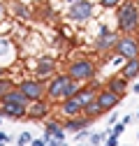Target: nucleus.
Returning a JSON list of instances; mask_svg holds the SVG:
<instances>
[{"label":"nucleus","instance_id":"25","mask_svg":"<svg viewBox=\"0 0 139 146\" xmlns=\"http://www.w3.org/2000/svg\"><path fill=\"white\" fill-rule=\"evenodd\" d=\"M7 141H9V135L7 132H0V146H7Z\"/></svg>","mask_w":139,"mask_h":146},{"label":"nucleus","instance_id":"20","mask_svg":"<svg viewBox=\"0 0 139 146\" xmlns=\"http://www.w3.org/2000/svg\"><path fill=\"white\" fill-rule=\"evenodd\" d=\"M30 144H32V135L28 130H23L19 135V139H16V146H30Z\"/></svg>","mask_w":139,"mask_h":146},{"label":"nucleus","instance_id":"13","mask_svg":"<svg viewBox=\"0 0 139 146\" xmlns=\"http://www.w3.org/2000/svg\"><path fill=\"white\" fill-rule=\"evenodd\" d=\"M91 118H86V116H77V118H70L67 123H63V127L67 132H74V135H79V132H86L91 127Z\"/></svg>","mask_w":139,"mask_h":146},{"label":"nucleus","instance_id":"3","mask_svg":"<svg viewBox=\"0 0 139 146\" xmlns=\"http://www.w3.org/2000/svg\"><path fill=\"white\" fill-rule=\"evenodd\" d=\"M116 23H118V30L123 35H132L139 28V7L132 3V0H125V3L118 7Z\"/></svg>","mask_w":139,"mask_h":146},{"label":"nucleus","instance_id":"15","mask_svg":"<svg viewBox=\"0 0 139 146\" xmlns=\"http://www.w3.org/2000/svg\"><path fill=\"white\" fill-rule=\"evenodd\" d=\"M107 88H109V90H114L116 95L123 98V95L128 93V79H123V77H111V79L107 81Z\"/></svg>","mask_w":139,"mask_h":146},{"label":"nucleus","instance_id":"21","mask_svg":"<svg viewBox=\"0 0 139 146\" xmlns=\"http://www.w3.org/2000/svg\"><path fill=\"white\" fill-rule=\"evenodd\" d=\"M14 14L21 16V19H28V7L21 5V3H16V5H14Z\"/></svg>","mask_w":139,"mask_h":146},{"label":"nucleus","instance_id":"26","mask_svg":"<svg viewBox=\"0 0 139 146\" xmlns=\"http://www.w3.org/2000/svg\"><path fill=\"white\" fill-rule=\"evenodd\" d=\"M30 146H49V144H46V139L42 137V139H32V144H30Z\"/></svg>","mask_w":139,"mask_h":146},{"label":"nucleus","instance_id":"2","mask_svg":"<svg viewBox=\"0 0 139 146\" xmlns=\"http://www.w3.org/2000/svg\"><path fill=\"white\" fill-rule=\"evenodd\" d=\"M97 93H100L97 88L86 86L79 95H74V98H70V100H63V102H60V114H63V116H67V118L83 116L86 104H88V102H93V100L97 98Z\"/></svg>","mask_w":139,"mask_h":146},{"label":"nucleus","instance_id":"14","mask_svg":"<svg viewBox=\"0 0 139 146\" xmlns=\"http://www.w3.org/2000/svg\"><path fill=\"white\" fill-rule=\"evenodd\" d=\"M65 135H67V130L63 127V123H58V121H51V118L44 123V137H54V139L65 141Z\"/></svg>","mask_w":139,"mask_h":146},{"label":"nucleus","instance_id":"10","mask_svg":"<svg viewBox=\"0 0 139 146\" xmlns=\"http://www.w3.org/2000/svg\"><path fill=\"white\" fill-rule=\"evenodd\" d=\"M120 100H123V98L116 95L114 90H109V88H102L100 93H97V104H100V109H102L104 114H107V111H114V109L120 104Z\"/></svg>","mask_w":139,"mask_h":146},{"label":"nucleus","instance_id":"9","mask_svg":"<svg viewBox=\"0 0 139 146\" xmlns=\"http://www.w3.org/2000/svg\"><path fill=\"white\" fill-rule=\"evenodd\" d=\"M118 42V33L116 30H109L107 26H102L95 35V51H109L114 49Z\"/></svg>","mask_w":139,"mask_h":146},{"label":"nucleus","instance_id":"5","mask_svg":"<svg viewBox=\"0 0 139 146\" xmlns=\"http://www.w3.org/2000/svg\"><path fill=\"white\" fill-rule=\"evenodd\" d=\"M114 53L120 56L123 60L139 58V42H137V37H134V35H120L116 46H114Z\"/></svg>","mask_w":139,"mask_h":146},{"label":"nucleus","instance_id":"6","mask_svg":"<svg viewBox=\"0 0 139 146\" xmlns=\"http://www.w3.org/2000/svg\"><path fill=\"white\" fill-rule=\"evenodd\" d=\"M74 79L70 74H58L51 77V81L46 84V100H65L67 98V88Z\"/></svg>","mask_w":139,"mask_h":146},{"label":"nucleus","instance_id":"29","mask_svg":"<svg viewBox=\"0 0 139 146\" xmlns=\"http://www.w3.org/2000/svg\"><path fill=\"white\" fill-rule=\"evenodd\" d=\"M132 93H139V81H137V84L132 86Z\"/></svg>","mask_w":139,"mask_h":146},{"label":"nucleus","instance_id":"18","mask_svg":"<svg viewBox=\"0 0 139 146\" xmlns=\"http://www.w3.org/2000/svg\"><path fill=\"white\" fill-rule=\"evenodd\" d=\"M14 88H16V86H14L12 79H7V77H5V79H0V100H3L7 93H12Z\"/></svg>","mask_w":139,"mask_h":146},{"label":"nucleus","instance_id":"1","mask_svg":"<svg viewBox=\"0 0 139 146\" xmlns=\"http://www.w3.org/2000/svg\"><path fill=\"white\" fill-rule=\"evenodd\" d=\"M28 107H30V100L21 93L19 88H14L12 93H7L3 100H0V116L28 118Z\"/></svg>","mask_w":139,"mask_h":146},{"label":"nucleus","instance_id":"7","mask_svg":"<svg viewBox=\"0 0 139 146\" xmlns=\"http://www.w3.org/2000/svg\"><path fill=\"white\" fill-rule=\"evenodd\" d=\"M16 88H19L30 102H40V100L46 98V84H42L40 79H26V81H21Z\"/></svg>","mask_w":139,"mask_h":146},{"label":"nucleus","instance_id":"27","mask_svg":"<svg viewBox=\"0 0 139 146\" xmlns=\"http://www.w3.org/2000/svg\"><path fill=\"white\" fill-rule=\"evenodd\" d=\"M116 123H118V114H116V111H114V114H111V116H109V125H111V127H114V125H116Z\"/></svg>","mask_w":139,"mask_h":146},{"label":"nucleus","instance_id":"12","mask_svg":"<svg viewBox=\"0 0 139 146\" xmlns=\"http://www.w3.org/2000/svg\"><path fill=\"white\" fill-rule=\"evenodd\" d=\"M49 111H51V104H49L46 100L30 102V107H28V118H30V121H42V118L49 116Z\"/></svg>","mask_w":139,"mask_h":146},{"label":"nucleus","instance_id":"8","mask_svg":"<svg viewBox=\"0 0 139 146\" xmlns=\"http://www.w3.org/2000/svg\"><path fill=\"white\" fill-rule=\"evenodd\" d=\"M95 12V5L91 3V0H79V3H74L72 7H70V19L77 21V23H83V21H88L91 16Z\"/></svg>","mask_w":139,"mask_h":146},{"label":"nucleus","instance_id":"24","mask_svg":"<svg viewBox=\"0 0 139 146\" xmlns=\"http://www.w3.org/2000/svg\"><path fill=\"white\" fill-rule=\"evenodd\" d=\"M104 146H118V135H109L107 137V144Z\"/></svg>","mask_w":139,"mask_h":146},{"label":"nucleus","instance_id":"11","mask_svg":"<svg viewBox=\"0 0 139 146\" xmlns=\"http://www.w3.org/2000/svg\"><path fill=\"white\" fill-rule=\"evenodd\" d=\"M54 72H56V60L51 58V56L40 58L37 65H35V77H37L40 81H44L46 77H54Z\"/></svg>","mask_w":139,"mask_h":146},{"label":"nucleus","instance_id":"23","mask_svg":"<svg viewBox=\"0 0 139 146\" xmlns=\"http://www.w3.org/2000/svg\"><path fill=\"white\" fill-rule=\"evenodd\" d=\"M123 130H125V123H123V121H118V123L111 127V135H118V137H120V135H123Z\"/></svg>","mask_w":139,"mask_h":146},{"label":"nucleus","instance_id":"16","mask_svg":"<svg viewBox=\"0 0 139 146\" xmlns=\"http://www.w3.org/2000/svg\"><path fill=\"white\" fill-rule=\"evenodd\" d=\"M120 77L123 79H137L139 77V58H134V60H125V65H123V70H120Z\"/></svg>","mask_w":139,"mask_h":146},{"label":"nucleus","instance_id":"33","mask_svg":"<svg viewBox=\"0 0 139 146\" xmlns=\"http://www.w3.org/2000/svg\"><path fill=\"white\" fill-rule=\"evenodd\" d=\"M125 146H128V144H125Z\"/></svg>","mask_w":139,"mask_h":146},{"label":"nucleus","instance_id":"31","mask_svg":"<svg viewBox=\"0 0 139 146\" xmlns=\"http://www.w3.org/2000/svg\"><path fill=\"white\" fill-rule=\"evenodd\" d=\"M0 123H3V116H0Z\"/></svg>","mask_w":139,"mask_h":146},{"label":"nucleus","instance_id":"19","mask_svg":"<svg viewBox=\"0 0 139 146\" xmlns=\"http://www.w3.org/2000/svg\"><path fill=\"white\" fill-rule=\"evenodd\" d=\"M111 135V130H107V132H93L91 135V144L93 146H102V139H107Z\"/></svg>","mask_w":139,"mask_h":146},{"label":"nucleus","instance_id":"4","mask_svg":"<svg viewBox=\"0 0 139 146\" xmlns=\"http://www.w3.org/2000/svg\"><path fill=\"white\" fill-rule=\"evenodd\" d=\"M95 72H97V67L88 58H77V60H72V63L67 65V74L72 77L74 81H79V84L81 81H91L95 77Z\"/></svg>","mask_w":139,"mask_h":146},{"label":"nucleus","instance_id":"28","mask_svg":"<svg viewBox=\"0 0 139 146\" xmlns=\"http://www.w3.org/2000/svg\"><path fill=\"white\" fill-rule=\"evenodd\" d=\"M5 72H7V70H5L3 65H0V79H5Z\"/></svg>","mask_w":139,"mask_h":146},{"label":"nucleus","instance_id":"17","mask_svg":"<svg viewBox=\"0 0 139 146\" xmlns=\"http://www.w3.org/2000/svg\"><path fill=\"white\" fill-rule=\"evenodd\" d=\"M104 111H102V109H100V104H97V98L93 100V102H88V104H86V109H83V116L86 118H97V116H102Z\"/></svg>","mask_w":139,"mask_h":146},{"label":"nucleus","instance_id":"30","mask_svg":"<svg viewBox=\"0 0 139 146\" xmlns=\"http://www.w3.org/2000/svg\"><path fill=\"white\" fill-rule=\"evenodd\" d=\"M67 3H70V5H74V3H79V0H67Z\"/></svg>","mask_w":139,"mask_h":146},{"label":"nucleus","instance_id":"32","mask_svg":"<svg viewBox=\"0 0 139 146\" xmlns=\"http://www.w3.org/2000/svg\"><path fill=\"white\" fill-rule=\"evenodd\" d=\"M79 146H83V144H79Z\"/></svg>","mask_w":139,"mask_h":146},{"label":"nucleus","instance_id":"22","mask_svg":"<svg viewBox=\"0 0 139 146\" xmlns=\"http://www.w3.org/2000/svg\"><path fill=\"white\" fill-rule=\"evenodd\" d=\"M123 5V0H102V7H107V9H111V7H120Z\"/></svg>","mask_w":139,"mask_h":146}]
</instances>
